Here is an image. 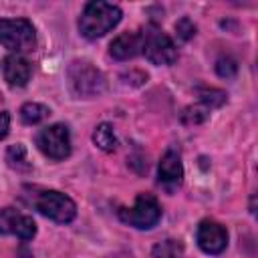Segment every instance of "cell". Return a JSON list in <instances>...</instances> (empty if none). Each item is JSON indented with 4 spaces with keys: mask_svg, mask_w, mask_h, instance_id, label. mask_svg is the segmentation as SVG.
<instances>
[{
    "mask_svg": "<svg viewBox=\"0 0 258 258\" xmlns=\"http://www.w3.org/2000/svg\"><path fill=\"white\" fill-rule=\"evenodd\" d=\"M143 50V30L123 32L111 42V56L117 60H129Z\"/></svg>",
    "mask_w": 258,
    "mask_h": 258,
    "instance_id": "8fae6325",
    "label": "cell"
},
{
    "mask_svg": "<svg viewBox=\"0 0 258 258\" xmlns=\"http://www.w3.org/2000/svg\"><path fill=\"white\" fill-rule=\"evenodd\" d=\"M121 20V8L111 2H89L79 18V30L85 38L95 40L115 28Z\"/></svg>",
    "mask_w": 258,
    "mask_h": 258,
    "instance_id": "6da1fadb",
    "label": "cell"
},
{
    "mask_svg": "<svg viewBox=\"0 0 258 258\" xmlns=\"http://www.w3.org/2000/svg\"><path fill=\"white\" fill-rule=\"evenodd\" d=\"M181 254H183V246L179 240H163L155 244L151 250L153 258H181Z\"/></svg>",
    "mask_w": 258,
    "mask_h": 258,
    "instance_id": "9a60e30c",
    "label": "cell"
},
{
    "mask_svg": "<svg viewBox=\"0 0 258 258\" xmlns=\"http://www.w3.org/2000/svg\"><path fill=\"white\" fill-rule=\"evenodd\" d=\"M8 129H10V115L6 111H0V139L8 135Z\"/></svg>",
    "mask_w": 258,
    "mask_h": 258,
    "instance_id": "ffe728a7",
    "label": "cell"
},
{
    "mask_svg": "<svg viewBox=\"0 0 258 258\" xmlns=\"http://www.w3.org/2000/svg\"><path fill=\"white\" fill-rule=\"evenodd\" d=\"M32 204L42 216H46L58 224H69L77 216L75 202L67 194L56 191V189H42L40 194L34 196Z\"/></svg>",
    "mask_w": 258,
    "mask_h": 258,
    "instance_id": "277c9868",
    "label": "cell"
},
{
    "mask_svg": "<svg viewBox=\"0 0 258 258\" xmlns=\"http://www.w3.org/2000/svg\"><path fill=\"white\" fill-rule=\"evenodd\" d=\"M0 42L14 54L32 50L36 44V30L26 18H2L0 20Z\"/></svg>",
    "mask_w": 258,
    "mask_h": 258,
    "instance_id": "7a4b0ae2",
    "label": "cell"
},
{
    "mask_svg": "<svg viewBox=\"0 0 258 258\" xmlns=\"http://www.w3.org/2000/svg\"><path fill=\"white\" fill-rule=\"evenodd\" d=\"M26 161V151H24V147L22 145H12L10 149H8V163L12 165V167H28V163H24Z\"/></svg>",
    "mask_w": 258,
    "mask_h": 258,
    "instance_id": "e0dca14e",
    "label": "cell"
},
{
    "mask_svg": "<svg viewBox=\"0 0 258 258\" xmlns=\"http://www.w3.org/2000/svg\"><path fill=\"white\" fill-rule=\"evenodd\" d=\"M236 71H238V64H236L234 58H230V56H222V58H218V62H216V73H218L220 77H224V79H232V77L236 75Z\"/></svg>",
    "mask_w": 258,
    "mask_h": 258,
    "instance_id": "2e32d148",
    "label": "cell"
},
{
    "mask_svg": "<svg viewBox=\"0 0 258 258\" xmlns=\"http://www.w3.org/2000/svg\"><path fill=\"white\" fill-rule=\"evenodd\" d=\"M175 30H177L179 38H183V40H189V38L196 34V26H194V22H191L189 18H181V20L175 24Z\"/></svg>",
    "mask_w": 258,
    "mask_h": 258,
    "instance_id": "d6986e66",
    "label": "cell"
},
{
    "mask_svg": "<svg viewBox=\"0 0 258 258\" xmlns=\"http://www.w3.org/2000/svg\"><path fill=\"white\" fill-rule=\"evenodd\" d=\"M208 113H210V109L206 105L204 107H189L183 113V121L185 123H200V121H204L208 117Z\"/></svg>",
    "mask_w": 258,
    "mask_h": 258,
    "instance_id": "ac0fdd59",
    "label": "cell"
},
{
    "mask_svg": "<svg viewBox=\"0 0 258 258\" xmlns=\"http://www.w3.org/2000/svg\"><path fill=\"white\" fill-rule=\"evenodd\" d=\"M30 62L20 54H8L2 58V77L10 87H24L30 81Z\"/></svg>",
    "mask_w": 258,
    "mask_h": 258,
    "instance_id": "30bf717a",
    "label": "cell"
},
{
    "mask_svg": "<svg viewBox=\"0 0 258 258\" xmlns=\"http://www.w3.org/2000/svg\"><path fill=\"white\" fill-rule=\"evenodd\" d=\"M119 220L137 228L149 230L161 220V206L151 194H139L131 208H119Z\"/></svg>",
    "mask_w": 258,
    "mask_h": 258,
    "instance_id": "3957f363",
    "label": "cell"
},
{
    "mask_svg": "<svg viewBox=\"0 0 258 258\" xmlns=\"http://www.w3.org/2000/svg\"><path fill=\"white\" fill-rule=\"evenodd\" d=\"M0 234H12L20 240H32L36 234V224L30 216L14 208H2L0 210Z\"/></svg>",
    "mask_w": 258,
    "mask_h": 258,
    "instance_id": "ba28073f",
    "label": "cell"
},
{
    "mask_svg": "<svg viewBox=\"0 0 258 258\" xmlns=\"http://www.w3.org/2000/svg\"><path fill=\"white\" fill-rule=\"evenodd\" d=\"M196 240H198V246L206 254H222L228 246V232L222 224L212 222V220H204L198 226Z\"/></svg>",
    "mask_w": 258,
    "mask_h": 258,
    "instance_id": "9c48e42d",
    "label": "cell"
},
{
    "mask_svg": "<svg viewBox=\"0 0 258 258\" xmlns=\"http://www.w3.org/2000/svg\"><path fill=\"white\" fill-rule=\"evenodd\" d=\"M93 141H95V145L99 149H103L107 153L109 151H115V147H117V135L113 131V125L111 123H101L93 131Z\"/></svg>",
    "mask_w": 258,
    "mask_h": 258,
    "instance_id": "4fadbf2b",
    "label": "cell"
},
{
    "mask_svg": "<svg viewBox=\"0 0 258 258\" xmlns=\"http://www.w3.org/2000/svg\"><path fill=\"white\" fill-rule=\"evenodd\" d=\"M50 115L48 107L40 105V103H24L20 107V119L26 123V125H36L40 121H44L46 117Z\"/></svg>",
    "mask_w": 258,
    "mask_h": 258,
    "instance_id": "5bb4252c",
    "label": "cell"
},
{
    "mask_svg": "<svg viewBox=\"0 0 258 258\" xmlns=\"http://www.w3.org/2000/svg\"><path fill=\"white\" fill-rule=\"evenodd\" d=\"M157 175H159V181L165 185H179L183 177V165H181L179 153H175L173 149L165 151V155L159 161Z\"/></svg>",
    "mask_w": 258,
    "mask_h": 258,
    "instance_id": "7c38bea8",
    "label": "cell"
},
{
    "mask_svg": "<svg viewBox=\"0 0 258 258\" xmlns=\"http://www.w3.org/2000/svg\"><path fill=\"white\" fill-rule=\"evenodd\" d=\"M145 58L153 64H171L177 58V48L173 40L161 30H143V50Z\"/></svg>",
    "mask_w": 258,
    "mask_h": 258,
    "instance_id": "52a82bcc",
    "label": "cell"
},
{
    "mask_svg": "<svg viewBox=\"0 0 258 258\" xmlns=\"http://www.w3.org/2000/svg\"><path fill=\"white\" fill-rule=\"evenodd\" d=\"M36 145L46 157H50L54 161H60V159L69 157L71 155V133H69V127L62 125V123L48 125L46 129H42L38 133Z\"/></svg>",
    "mask_w": 258,
    "mask_h": 258,
    "instance_id": "8992f818",
    "label": "cell"
},
{
    "mask_svg": "<svg viewBox=\"0 0 258 258\" xmlns=\"http://www.w3.org/2000/svg\"><path fill=\"white\" fill-rule=\"evenodd\" d=\"M69 83L79 97H97L105 91V77L87 60H75L69 67Z\"/></svg>",
    "mask_w": 258,
    "mask_h": 258,
    "instance_id": "5b68a950",
    "label": "cell"
}]
</instances>
